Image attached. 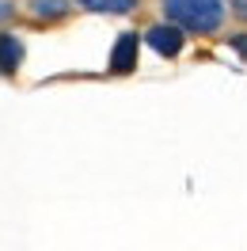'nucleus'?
<instances>
[{
    "instance_id": "nucleus-3",
    "label": "nucleus",
    "mask_w": 247,
    "mask_h": 251,
    "mask_svg": "<svg viewBox=\"0 0 247 251\" xmlns=\"http://www.w3.org/2000/svg\"><path fill=\"white\" fill-rule=\"evenodd\" d=\"M145 42H148L160 57H179L183 46H186V31L179 27V23L164 19V23H152V27L145 31Z\"/></svg>"
},
{
    "instance_id": "nucleus-1",
    "label": "nucleus",
    "mask_w": 247,
    "mask_h": 251,
    "mask_svg": "<svg viewBox=\"0 0 247 251\" xmlns=\"http://www.w3.org/2000/svg\"><path fill=\"white\" fill-rule=\"evenodd\" d=\"M160 8H164V19L179 23L186 34H198V38L217 34L228 19V0H160Z\"/></svg>"
},
{
    "instance_id": "nucleus-5",
    "label": "nucleus",
    "mask_w": 247,
    "mask_h": 251,
    "mask_svg": "<svg viewBox=\"0 0 247 251\" xmlns=\"http://www.w3.org/2000/svg\"><path fill=\"white\" fill-rule=\"evenodd\" d=\"M76 8L95 12V16H129L141 8V0H76Z\"/></svg>"
},
{
    "instance_id": "nucleus-2",
    "label": "nucleus",
    "mask_w": 247,
    "mask_h": 251,
    "mask_svg": "<svg viewBox=\"0 0 247 251\" xmlns=\"http://www.w3.org/2000/svg\"><path fill=\"white\" fill-rule=\"evenodd\" d=\"M73 8H76V0H23V4H19V12L31 19L34 27L65 23V19L73 16Z\"/></svg>"
},
{
    "instance_id": "nucleus-4",
    "label": "nucleus",
    "mask_w": 247,
    "mask_h": 251,
    "mask_svg": "<svg viewBox=\"0 0 247 251\" xmlns=\"http://www.w3.org/2000/svg\"><path fill=\"white\" fill-rule=\"evenodd\" d=\"M137 46H141V38L133 31L118 34V46L110 53V73H133L137 69Z\"/></svg>"
},
{
    "instance_id": "nucleus-8",
    "label": "nucleus",
    "mask_w": 247,
    "mask_h": 251,
    "mask_svg": "<svg viewBox=\"0 0 247 251\" xmlns=\"http://www.w3.org/2000/svg\"><path fill=\"white\" fill-rule=\"evenodd\" d=\"M16 19V0H0V31H4V23H12Z\"/></svg>"
},
{
    "instance_id": "nucleus-7",
    "label": "nucleus",
    "mask_w": 247,
    "mask_h": 251,
    "mask_svg": "<svg viewBox=\"0 0 247 251\" xmlns=\"http://www.w3.org/2000/svg\"><path fill=\"white\" fill-rule=\"evenodd\" d=\"M228 16L240 23V27H247V0H228Z\"/></svg>"
},
{
    "instance_id": "nucleus-6",
    "label": "nucleus",
    "mask_w": 247,
    "mask_h": 251,
    "mask_svg": "<svg viewBox=\"0 0 247 251\" xmlns=\"http://www.w3.org/2000/svg\"><path fill=\"white\" fill-rule=\"evenodd\" d=\"M19 61H23V46H19V38H16V34H8V31H0V73L12 76V73L19 69Z\"/></svg>"
}]
</instances>
